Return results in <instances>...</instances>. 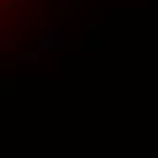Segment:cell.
I'll return each mask as SVG.
<instances>
[]
</instances>
